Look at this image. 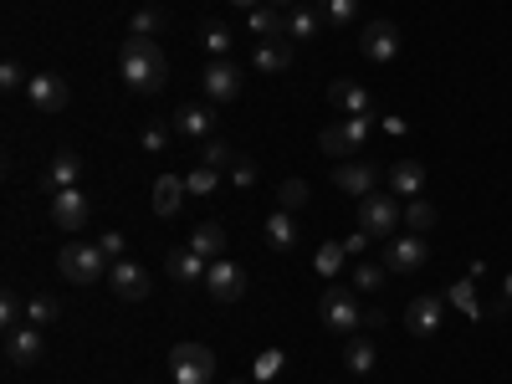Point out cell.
<instances>
[{
	"label": "cell",
	"mask_w": 512,
	"mask_h": 384,
	"mask_svg": "<svg viewBox=\"0 0 512 384\" xmlns=\"http://www.w3.org/2000/svg\"><path fill=\"white\" fill-rule=\"evenodd\" d=\"M251 67L256 72H292V47L287 41H256V52H251Z\"/></svg>",
	"instance_id": "cell-21"
},
{
	"label": "cell",
	"mask_w": 512,
	"mask_h": 384,
	"mask_svg": "<svg viewBox=\"0 0 512 384\" xmlns=\"http://www.w3.org/2000/svg\"><path fill=\"white\" fill-rule=\"evenodd\" d=\"M236 11H256V6H267V0H231Z\"/></svg>",
	"instance_id": "cell-47"
},
{
	"label": "cell",
	"mask_w": 512,
	"mask_h": 384,
	"mask_svg": "<svg viewBox=\"0 0 512 384\" xmlns=\"http://www.w3.org/2000/svg\"><path fill=\"white\" fill-rule=\"evenodd\" d=\"M425 262H431V246H425V236H390L384 241V272H400V277H415Z\"/></svg>",
	"instance_id": "cell-7"
},
{
	"label": "cell",
	"mask_w": 512,
	"mask_h": 384,
	"mask_svg": "<svg viewBox=\"0 0 512 384\" xmlns=\"http://www.w3.org/2000/svg\"><path fill=\"white\" fill-rule=\"evenodd\" d=\"M374 180H379L374 164H338V169H333V185L349 190V195H359V200L374 195Z\"/></svg>",
	"instance_id": "cell-19"
},
{
	"label": "cell",
	"mask_w": 512,
	"mask_h": 384,
	"mask_svg": "<svg viewBox=\"0 0 512 384\" xmlns=\"http://www.w3.org/2000/svg\"><path fill=\"white\" fill-rule=\"evenodd\" d=\"M200 88H205V98L216 103V108L236 103V98H241V72H236V62H231V57H210L205 72H200Z\"/></svg>",
	"instance_id": "cell-8"
},
{
	"label": "cell",
	"mask_w": 512,
	"mask_h": 384,
	"mask_svg": "<svg viewBox=\"0 0 512 384\" xmlns=\"http://www.w3.org/2000/svg\"><path fill=\"white\" fill-rule=\"evenodd\" d=\"M108 251L98 246V241H67L62 246V256H57V272L67 277V282H77V287H88V282H103L108 277Z\"/></svg>",
	"instance_id": "cell-2"
},
{
	"label": "cell",
	"mask_w": 512,
	"mask_h": 384,
	"mask_svg": "<svg viewBox=\"0 0 512 384\" xmlns=\"http://www.w3.org/2000/svg\"><path fill=\"white\" fill-rule=\"evenodd\" d=\"M374 359H379V354H374V344L354 333V338H349V349H344V369H349V374H369V369H374Z\"/></svg>",
	"instance_id": "cell-28"
},
{
	"label": "cell",
	"mask_w": 512,
	"mask_h": 384,
	"mask_svg": "<svg viewBox=\"0 0 512 384\" xmlns=\"http://www.w3.org/2000/svg\"><path fill=\"white\" fill-rule=\"evenodd\" d=\"M216 180H221V169H205V164H195L190 175H185V190H190V195H210V190H216Z\"/></svg>",
	"instance_id": "cell-36"
},
{
	"label": "cell",
	"mask_w": 512,
	"mask_h": 384,
	"mask_svg": "<svg viewBox=\"0 0 512 384\" xmlns=\"http://www.w3.org/2000/svg\"><path fill=\"white\" fill-rule=\"evenodd\" d=\"M108 282H113V297H123V303H144L149 287H154L144 262H134V256H118V262L108 267Z\"/></svg>",
	"instance_id": "cell-10"
},
{
	"label": "cell",
	"mask_w": 512,
	"mask_h": 384,
	"mask_svg": "<svg viewBox=\"0 0 512 384\" xmlns=\"http://www.w3.org/2000/svg\"><path fill=\"white\" fill-rule=\"evenodd\" d=\"M88 216H93V205H88V195H82L77 185L72 190H52V226L62 236H77L82 226H88Z\"/></svg>",
	"instance_id": "cell-9"
},
{
	"label": "cell",
	"mask_w": 512,
	"mask_h": 384,
	"mask_svg": "<svg viewBox=\"0 0 512 384\" xmlns=\"http://www.w3.org/2000/svg\"><path fill=\"white\" fill-rule=\"evenodd\" d=\"M441 318H446V297H436V292L415 297V303L405 308V328H410L415 338H431V333L441 328Z\"/></svg>",
	"instance_id": "cell-14"
},
{
	"label": "cell",
	"mask_w": 512,
	"mask_h": 384,
	"mask_svg": "<svg viewBox=\"0 0 512 384\" xmlns=\"http://www.w3.org/2000/svg\"><path fill=\"white\" fill-rule=\"evenodd\" d=\"M67 82L57 77V72H31V82H26V103L36 108V113H62L67 108Z\"/></svg>",
	"instance_id": "cell-12"
},
{
	"label": "cell",
	"mask_w": 512,
	"mask_h": 384,
	"mask_svg": "<svg viewBox=\"0 0 512 384\" xmlns=\"http://www.w3.org/2000/svg\"><path fill=\"white\" fill-rule=\"evenodd\" d=\"M226 180H231V185H236V190H241V195H246V190H251V185H256V164H251V159H246V154H241V159H236V164H231V169H226Z\"/></svg>",
	"instance_id": "cell-41"
},
{
	"label": "cell",
	"mask_w": 512,
	"mask_h": 384,
	"mask_svg": "<svg viewBox=\"0 0 512 384\" xmlns=\"http://www.w3.org/2000/svg\"><path fill=\"white\" fill-rule=\"evenodd\" d=\"M164 144H169V128H159V123L144 128V149H149V154H164Z\"/></svg>",
	"instance_id": "cell-43"
},
{
	"label": "cell",
	"mask_w": 512,
	"mask_h": 384,
	"mask_svg": "<svg viewBox=\"0 0 512 384\" xmlns=\"http://www.w3.org/2000/svg\"><path fill=\"white\" fill-rule=\"evenodd\" d=\"M277 369H282V354H277V349L256 359V379H267V374H277Z\"/></svg>",
	"instance_id": "cell-45"
},
{
	"label": "cell",
	"mask_w": 512,
	"mask_h": 384,
	"mask_svg": "<svg viewBox=\"0 0 512 384\" xmlns=\"http://www.w3.org/2000/svg\"><path fill=\"white\" fill-rule=\"evenodd\" d=\"M308 200H313L308 180H282V185H277V210H292V216H297Z\"/></svg>",
	"instance_id": "cell-31"
},
{
	"label": "cell",
	"mask_w": 512,
	"mask_h": 384,
	"mask_svg": "<svg viewBox=\"0 0 512 384\" xmlns=\"http://www.w3.org/2000/svg\"><path fill=\"white\" fill-rule=\"evenodd\" d=\"M236 159H241V154H236L226 139H205V144H200V164H205V169H221V175H226Z\"/></svg>",
	"instance_id": "cell-30"
},
{
	"label": "cell",
	"mask_w": 512,
	"mask_h": 384,
	"mask_svg": "<svg viewBox=\"0 0 512 384\" xmlns=\"http://www.w3.org/2000/svg\"><path fill=\"white\" fill-rule=\"evenodd\" d=\"M185 195H190V190H185L180 175H159V180H154V216H159V221L180 216V200H185Z\"/></svg>",
	"instance_id": "cell-20"
},
{
	"label": "cell",
	"mask_w": 512,
	"mask_h": 384,
	"mask_svg": "<svg viewBox=\"0 0 512 384\" xmlns=\"http://www.w3.org/2000/svg\"><path fill=\"white\" fill-rule=\"evenodd\" d=\"M451 303H456V308H466V313H472V318H482V308H477V297H472V282H456V287H451Z\"/></svg>",
	"instance_id": "cell-42"
},
{
	"label": "cell",
	"mask_w": 512,
	"mask_h": 384,
	"mask_svg": "<svg viewBox=\"0 0 512 384\" xmlns=\"http://www.w3.org/2000/svg\"><path fill=\"white\" fill-rule=\"evenodd\" d=\"M359 231L374 241V236H400V200L395 195H364L359 200Z\"/></svg>",
	"instance_id": "cell-6"
},
{
	"label": "cell",
	"mask_w": 512,
	"mask_h": 384,
	"mask_svg": "<svg viewBox=\"0 0 512 384\" xmlns=\"http://www.w3.org/2000/svg\"><path fill=\"white\" fill-rule=\"evenodd\" d=\"M267 246H272V251H292V246H297L292 210H272V216H267Z\"/></svg>",
	"instance_id": "cell-25"
},
{
	"label": "cell",
	"mask_w": 512,
	"mask_h": 384,
	"mask_svg": "<svg viewBox=\"0 0 512 384\" xmlns=\"http://www.w3.org/2000/svg\"><path fill=\"white\" fill-rule=\"evenodd\" d=\"M77 175H82V154H77V149H62V154H52L47 190H72V185H77Z\"/></svg>",
	"instance_id": "cell-23"
},
{
	"label": "cell",
	"mask_w": 512,
	"mask_h": 384,
	"mask_svg": "<svg viewBox=\"0 0 512 384\" xmlns=\"http://www.w3.org/2000/svg\"><path fill=\"white\" fill-rule=\"evenodd\" d=\"M390 185H395V195H420V190H425V164L400 159V164L390 169Z\"/></svg>",
	"instance_id": "cell-26"
},
{
	"label": "cell",
	"mask_w": 512,
	"mask_h": 384,
	"mask_svg": "<svg viewBox=\"0 0 512 384\" xmlns=\"http://www.w3.org/2000/svg\"><path fill=\"white\" fill-rule=\"evenodd\" d=\"M246 31H251L256 41H282V36H287V11L256 6V11H246Z\"/></svg>",
	"instance_id": "cell-18"
},
{
	"label": "cell",
	"mask_w": 512,
	"mask_h": 384,
	"mask_svg": "<svg viewBox=\"0 0 512 384\" xmlns=\"http://www.w3.org/2000/svg\"><path fill=\"white\" fill-rule=\"evenodd\" d=\"M205 47H210V57H231V31L221 21H210L205 26Z\"/></svg>",
	"instance_id": "cell-40"
},
{
	"label": "cell",
	"mask_w": 512,
	"mask_h": 384,
	"mask_svg": "<svg viewBox=\"0 0 512 384\" xmlns=\"http://www.w3.org/2000/svg\"><path fill=\"white\" fill-rule=\"evenodd\" d=\"M0 323H6V333L21 328V323H26V297H16V292L0 297Z\"/></svg>",
	"instance_id": "cell-37"
},
{
	"label": "cell",
	"mask_w": 512,
	"mask_h": 384,
	"mask_svg": "<svg viewBox=\"0 0 512 384\" xmlns=\"http://www.w3.org/2000/svg\"><path fill=\"white\" fill-rule=\"evenodd\" d=\"M6 354H11V364H36L41 354H47V344H41V328H31V323L11 328V333H6Z\"/></svg>",
	"instance_id": "cell-16"
},
{
	"label": "cell",
	"mask_w": 512,
	"mask_h": 384,
	"mask_svg": "<svg viewBox=\"0 0 512 384\" xmlns=\"http://www.w3.org/2000/svg\"><path fill=\"white\" fill-rule=\"evenodd\" d=\"M349 277H354V292H379L384 287V267H374V262H359Z\"/></svg>",
	"instance_id": "cell-38"
},
{
	"label": "cell",
	"mask_w": 512,
	"mask_h": 384,
	"mask_svg": "<svg viewBox=\"0 0 512 384\" xmlns=\"http://www.w3.org/2000/svg\"><path fill=\"white\" fill-rule=\"evenodd\" d=\"M354 16H359V0H323V26L344 31V26H354Z\"/></svg>",
	"instance_id": "cell-32"
},
{
	"label": "cell",
	"mask_w": 512,
	"mask_h": 384,
	"mask_svg": "<svg viewBox=\"0 0 512 384\" xmlns=\"http://www.w3.org/2000/svg\"><path fill=\"white\" fill-rule=\"evenodd\" d=\"M205 292L216 297V303H241L246 297V272L221 256V262H210V272H205Z\"/></svg>",
	"instance_id": "cell-13"
},
{
	"label": "cell",
	"mask_w": 512,
	"mask_h": 384,
	"mask_svg": "<svg viewBox=\"0 0 512 384\" xmlns=\"http://www.w3.org/2000/svg\"><path fill=\"white\" fill-rule=\"evenodd\" d=\"M502 297H507V303H512V272H507V282H502Z\"/></svg>",
	"instance_id": "cell-49"
},
{
	"label": "cell",
	"mask_w": 512,
	"mask_h": 384,
	"mask_svg": "<svg viewBox=\"0 0 512 384\" xmlns=\"http://www.w3.org/2000/svg\"><path fill=\"white\" fill-rule=\"evenodd\" d=\"M405 221H410V231H420V236H425V231L436 226V205H431V200H410Z\"/></svg>",
	"instance_id": "cell-34"
},
{
	"label": "cell",
	"mask_w": 512,
	"mask_h": 384,
	"mask_svg": "<svg viewBox=\"0 0 512 384\" xmlns=\"http://www.w3.org/2000/svg\"><path fill=\"white\" fill-rule=\"evenodd\" d=\"M328 103H333V108H344L349 118H364V113H374V98L359 88V82H349V77H338L333 88H328Z\"/></svg>",
	"instance_id": "cell-17"
},
{
	"label": "cell",
	"mask_w": 512,
	"mask_h": 384,
	"mask_svg": "<svg viewBox=\"0 0 512 384\" xmlns=\"http://www.w3.org/2000/svg\"><path fill=\"white\" fill-rule=\"evenodd\" d=\"M118 77H123L128 93L154 98L164 82H169V62L159 52V41L154 36H123V47H118Z\"/></svg>",
	"instance_id": "cell-1"
},
{
	"label": "cell",
	"mask_w": 512,
	"mask_h": 384,
	"mask_svg": "<svg viewBox=\"0 0 512 384\" xmlns=\"http://www.w3.org/2000/svg\"><path fill=\"white\" fill-rule=\"evenodd\" d=\"M190 251H200L205 262H221V256H226V231H221L216 221L195 226V231H190Z\"/></svg>",
	"instance_id": "cell-24"
},
{
	"label": "cell",
	"mask_w": 512,
	"mask_h": 384,
	"mask_svg": "<svg viewBox=\"0 0 512 384\" xmlns=\"http://www.w3.org/2000/svg\"><path fill=\"white\" fill-rule=\"evenodd\" d=\"M175 134H185V139H216V108H195V103H185V108H175Z\"/></svg>",
	"instance_id": "cell-15"
},
{
	"label": "cell",
	"mask_w": 512,
	"mask_h": 384,
	"mask_svg": "<svg viewBox=\"0 0 512 384\" xmlns=\"http://www.w3.org/2000/svg\"><path fill=\"white\" fill-rule=\"evenodd\" d=\"M369 134H374V113H364V118H338V123H328L323 128V154H359L364 144H369Z\"/></svg>",
	"instance_id": "cell-5"
},
{
	"label": "cell",
	"mask_w": 512,
	"mask_h": 384,
	"mask_svg": "<svg viewBox=\"0 0 512 384\" xmlns=\"http://www.w3.org/2000/svg\"><path fill=\"white\" fill-rule=\"evenodd\" d=\"M359 52L369 57V62H395L400 57V26L395 21H369L364 31H359Z\"/></svg>",
	"instance_id": "cell-11"
},
{
	"label": "cell",
	"mask_w": 512,
	"mask_h": 384,
	"mask_svg": "<svg viewBox=\"0 0 512 384\" xmlns=\"http://www.w3.org/2000/svg\"><path fill=\"white\" fill-rule=\"evenodd\" d=\"M164 26V11H154V6H139L134 11V21H128V36H154Z\"/></svg>",
	"instance_id": "cell-33"
},
{
	"label": "cell",
	"mask_w": 512,
	"mask_h": 384,
	"mask_svg": "<svg viewBox=\"0 0 512 384\" xmlns=\"http://www.w3.org/2000/svg\"><path fill=\"white\" fill-rule=\"evenodd\" d=\"M318 26H323V11H313V6L287 11V36H292V41H313V36H318Z\"/></svg>",
	"instance_id": "cell-27"
},
{
	"label": "cell",
	"mask_w": 512,
	"mask_h": 384,
	"mask_svg": "<svg viewBox=\"0 0 512 384\" xmlns=\"http://www.w3.org/2000/svg\"><path fill=\"white\" fill-rule=\"evenodd\" d=\"M318 318H323V328H333V333H359V328H364V313H359L354 287H344V282L323 287V297H318Z\"/></svg>",
	"instance_id": "cell-3"
},
{
	"label": "cell",
	"mask_w": 512,
	"mask_h": 384,
	"mask_svg": "<svg viewBox=\"0 0 512 384\" xmlns=\"http://www.w3.org/2000/svg\"><path fill=\"white\" fill-rule=\"evenodd\" d=\"M169 379L175 384H210L216 379V354L205 344H175L169 349Z\"/></svg>",
	"instance_id": "cell-4"
},
{
	"label": "cell",
	"mask_w": 512,
	"mask_h": 384,
	"mask_svg": "<svg viewBox=\"0 0 512 384\" xmlns=\"http://www.w3.org/2000/svg\"><path fill=\"white\" fill-rule=\"evenodd\" d=\"M169 277H175V282H205V272H210V262H205V256L200 251H190V246H180V251H169Z\"/></svg>",
	"instance_id": "cell-22"
},
{
	"label": "cell",
	"mask_w": 512,
	"mask_h": 384,
	"mask_svg": "<svg viewBox=\"0 0 512 384\" xmlns=\"http://www.w3.org/2000/svg\"><path fill=\"white\" fill-rule=\"evenodd\" d=\"M344 256H349L344 246H333V241H328V246H318V256H313V267H318L323 277H333L338 267H344Z\"/></svg>",
	"instance_id": "cell-39"
},
{
	"label": "cell",
	"mask_w": 512,
	"mask_h": 384,
	"mask_svg": "<svg viewBox=\"0 0 512 384\" xmlns=\"http://www.w3.org/2000/svg\"><path fill=\"white\" fill-rule=\"evenodd\" d=\"M267 6H277V11H297V0H267Z\"/></svg>",
	"instance_id": "cell-48"
},
{
	"label": "cell",
	"mask_w": 512,
	"mask_h": 384,
	"mask_svg": "<svg viewBox=\"0 0 512 384\" xmlns=\"http://www.w3.org/2000/svg\"><path fill=\"white\" fill-rule=\"evenodd\" d=\"M26 67L16 62V57H6V62H0V88H6V93H26Z\"/></svg>",
	"instance_id": "cell-35"
},
{
	"label": "cell",
	"mask_w": 512,
	"mask_h": 384,
	"mask_svg": "<svg viewBox=\"0 0 512 384\" xmlns=\"http://www.w3.org/2000/svg\"><path fill=\"white\" fill-rule=\"evenodd\" d=\"M98 246L108 251V262H118V256H123V231H108V236H98Z\"/></svg>",
	"instance_id": "cell-44"
},
{
	"label": "cell",
	"mask_w": 512,
	"mask_h": 384,
	"mask_svg": "<svg viewBox=\"0 0 512 384\" xmlns=\"http://www.w3.org/2000/svg\"><path fill=\"white\" fill-rule=\"evenodd\" d=\"M384 323H390V313H384V308H369L364 313V328H384Z\"/></svg>",
	"instance_id": "cell-46"
},
{
	"label": "cell",
	"mask_w": 512,
	"mask_h": 384,
	"mask_svg": "<svg viewBox=\"0 0 512 384\" xmlns=\"http://www.w3.org/2000/svg\"><path fill=\"white\" fill-rule=\"evenodd\" d=\"M62 318V303H57V297H47V292H41V297H26V323L31 328H47V323H57Z\"/></svg>",
	"instance_id": "cell-29"
}]
</instances>
